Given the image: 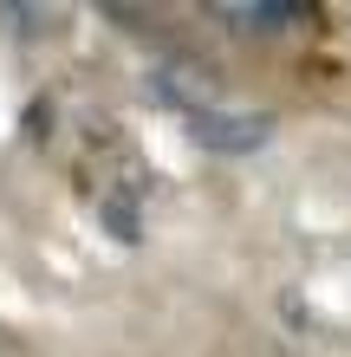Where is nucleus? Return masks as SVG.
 I'll list each match as a JSON object with an SVG mask.
<instances>
[{
  "mask_svg": "<svg viewBox=\"0 0 351 357\" xmlns=\"http://www.w3.org/2000/svg\"><path fill=\"white\" fill-rule=\"evenodd\" d=\"M182 123H189V137L202 150H221V156L260 150V143L274 137V117H260V111H209V104H189Z\"/></svg>",
  "mask_w": 351,
  "mask_h": 357,
  "instance_id": "f257e3e1",
  "label": "nucleus"
},
{
  "mask_svg": "<svg viewBox=\"0 0 351 357\" xmlns=\"http://www.w3.org/2000/svg\"><path fill=\"white\" fill-rule=\"evenodd\" d=\"M228 20H241V26H254V33H274V26H293L299 7L293 0H234V7H221Z\"/></svg>",
  "mask_w": 351,
  "mask_h": 357,
  "instance_id": "f03ea898",
  "label": "nucleus"
},
{
  "mask_svg": "<svg viewBox=\"0 0 351 357\" xmlns=\"http://www.w3.org/2000/svg\"><path fill=\"white\" fill-rule=\"evenodd\" d=\"M105 221H111V234H117V241H137V215H130L124 202H105Z\"/></svg>",
  "mask_w": 351,
  "mask_h": 357,
  "instance_id": "7ed1b4c3",
  "label": "nucleus"
}]
</instances>
